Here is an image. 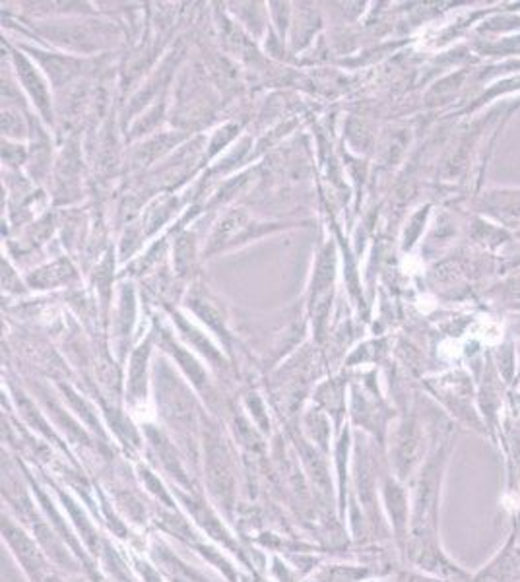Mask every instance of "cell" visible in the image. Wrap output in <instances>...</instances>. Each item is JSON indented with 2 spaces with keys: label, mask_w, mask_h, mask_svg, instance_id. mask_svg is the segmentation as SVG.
<instances>
[{
  "label": "cell",
  "mask_w": 520,
  "mask_h": 582,
  "mask_svg": "<svg viewBox=\"0 0 520 582\" xmlns=\"http://www.w3.org/2000/svg\"><path fill=\"white\" fill-rule=\"evenodd\" d=\"M18 66H20V72H22V78H24L26 88L29 89V93L33 95V99L37 101V105L41 107L45 113H47V93H45V88L41 86V82H39V78H37V74L31 70V66H29L24 59H18Z\"/></svg>",
  "instance_id": "1"
}]
</instances>
